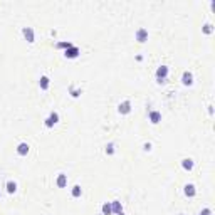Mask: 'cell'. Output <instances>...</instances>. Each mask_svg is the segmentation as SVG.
<instances>
[{"label": "cell", "instance_id": "cell-1", "mask_svg": "<svg viewBox=\"0 0 215 215\" xmlns=\"http://www.w3.org/2000/svg\"><path fill=\"white\" fill-rule=\"evenodd\" d=\"M166 76H168V67H166V66H160L158 69H156V79L161 82Z\"/></svg>", "mask_w": 215, "mask_h": 215}, {"label": "cell", "instance_id": "cell-2", "mask_svg": "<svg viewBox=\"0 0 215 215\" xmlns=\"http://www.w3.org/2000/svg\"><path fill=\"white\" fill-rule=\"evenodd\" d=\"M136 41L138 42L148 41V30H146V29H138V32H136Z\"/></svg>", "mask_w": 215, "mask_h": 215}, {"label": "cell", "instance_id": "cell-3", "mask_svg": "<svg viewBox=\"0 0 215 215\" xmlns=\"http://www.w3.org/2000/svg\"><path fill=\"white\" fill-rule=\"evenodd\" d=\"M57 121H59V114H57V113H51V116L45 119V126H47V128H52L54 124L57 123Z\"/></svg>", "mask_w": 215, "mask_h": 215}, {"label": "cell", "instance_id": "cell-4", "mask_svg": "<svg viewBox=\"0 0 215 215\" xmlns=\"http://www.w3.org/2000/svg\"><path fill=\"white\" fill-rule=\"evenodd\" d=\"M79 56V49L76 47V45H71L69 49H66V57H71V59H74V57Z\"/></svg>", "mask_w": 215, "mask_h": 215}, {"label": "cell", "instance_id": "cell-5", "mask_svg": "<svg viewBox=\"0 0 215 215\" xmlns=\"http://www.w3.org/2000/svg\"><path fill=\"white\" fill-rule=\"evenodd\" d=\"M118 111H119L121 114H128L131 111V103L130 101H124V103H121L119 108H118Z\"/></svg>", "mask_w": 215, "mask_h": 215}, {"label": "cell", "instance_id": "cell-6", "mask_svg": "<svg viewBox=\"0 0 215 215\" xmlns=\"http://www.w3.org/2000/svg\"><path fill=\"white\" fill-rule=\"evenodd\" d=\"M150 121L153 124H158L161 121V113H158V111H150Z\"/></svg>", "mask_w": 215, "mask_h": 215}, {"label": "cell", "instance_id": "cell-7", "mask_svg": "<svg viewBox=\"0 0 215 215\" xmlns=\"http://www.w3.org/2000/svg\"><path fill=\"white\" fill-rule=\"evenodd\" d=\"M66 185H67V175L61 173L59 177H57V187H59V188H64Z\"/></svg>", "mask_w": 215, "mask_h": 215}, {"label": "cell", "instance_id": "cell-8", "mask_svg": "<svg viewBox=\"0 0 215 215\" xmlns=\"http://www.w3.org/2000/svg\"><path fill=\"white\" fill-rule=\"evenodd\" d=\"M182 82H183L185 86H190V84H192V82H193V76H192V72H183Z\"/></svg>", "mask_w": 215, "mask_h": 215}, {"label": "cell", "instance_id": "cell-9", "mask_svg": "<svg viewBox=\"0 0 215 215\" xmlns=\"http://www.w3.org/2000/svg\"><path fill=\"white\" fill-rule=\"evenodd\" d=\"M17 153H19V155H27L29 153V145L27 143H20V145L17 146Z\"/></svg>", "mask_w": 215, "mask_h": 215}, {"label": "cell", "instance_id": "cell-10", "mask_svg": "<svg viewBox=\"0 0 215 215\" xmlns=\"http://www.w3.org/2000/svg\"><path fill=\"white\" fill-rule=\"evenodd\" d=\"M24 35H25V39H27L29 42H34V30H32L30 27L24 29Z\"/></svg>", "mask_w": 215, "mask_h": 215}, {"label": "cell", "instance_id": "cell-11", "mask_svg": "<svg viewBox=\"0 0 215 215\" xmlns=\"http://www.w3.org/2000/svg\"><path fill=\"white\" fill-rule=\"evenodd\" d=\"M111 209H113V212H114V213L123 212V205H121V202H118V200H114V202L111 203Z\"/></svg>", "mask_w": 215, "mask_h": 215}, {"label": "cell", "instance_id": "cell-12", "mask_svg": "<svg viewBox=\"0 0 215 215\" xmlns=\"http://www.w3.org/2000/svg\"><path fill=\"white\" fill-rule=\"evenodd\" d=\"M185 195L187 197H195V187H193L192 183L185 185Z\"/></svg>", "mask_w": 215, "mask_h": 215}, {"label": "cell", "instance_id": "cell-13", "mask_svg": "<svg viewBox=\"0 0 215 215\" xmlns=\"http://www.w3.org/2000/svg\"><path fill=\"white\" fill-rule=\"evenodd\" d=\"M182 166H183L185 170H192V168H193V160H190V158H185L183 161H182Z\"/></svg>", "mask_w": 215, "mask_h": 215}, {"label": "cell", "instance_id": "cell-14", "mask_svg": "<svg viewBox=\"0 0 215 215\" xmlns=\"http://www.w3.org/2000/svg\"><path fill=\"white\" fill-rule=\"evenodd\" d=\"M39 84H41V88L45 91V89L49 88V77H47V76H42V77H41V81H39Z\"/></svg>", "mask_w": 215, "mask_h": 215}, {"label": "cell", "instance_id": "cell-15", "mask_svg": "<svg viewBox=\"0 0 215 215\" xmlns=\"http://www.w3.org/2000/svg\"><path fill=\"white\" fill-rule=\"evenodd\" d=\"M101 210H103V215H111V213H113V209H111V203H104Z\"/></svg>", "mask_w": 215, "mask_h": 215}, {"label": "cell", "instance_id": "cell-16", "mask_svg": "<svg viewBox=\"0 0 215 215\" xmlns=\"http://www.w3.org/2000/svg\"><path fill=\"white\" fill-rule=\"evenodd\" d=\"M15 190H17V183H15V182H9V183H7V192H9V193H15Z\"/></svg>", "mask_w": 215, "mask_h": 215}, {"label": "cell", "instance_id": "cell-17", "mask_svg": "<svg viewBox=\"0 0 215 215\" xmlns=\"http://www.w3.org/2000/svg\"><path fill=\"white\" fill-rule=\"evenodd\" d=\"M81 193H82V190L79 185H76V187L72 188V197H81Z\"/></svg>", "mask_w": 215, "mask_h": 215}, {"label": "cell", "instance_id": "cell-18", "mask_svg": "<svg viewBox=\"0 0 215 215\" xmlns=\"http://www.w3.org/2000/svg\"><path fill=\"white\" fill-rule=\"evenodd\" d=\"M212 30H213V29H212V24H205V25H203V32H205V34H210Z\"/></svg>", "mask_w": 215, "mask_h": 215}, {"label": "cell", "instance_id": "cell-19", "mask_svg": "<svg viewBox=\"0 0 215 215\" xmlns=\"http://www.w3.org/2000/svg\"><path fill=\"white\" fill-rule=\"evenodd\" d=\"M106 153H109V155H111V153H114V145H113V143H109V145L106 146Z\"/></svg>", "mask_w": 215, "mask_h": 215}, {"label": "cell", "instance_id": "cell-20", "mask_svg": "<svg viewBox=\"0 0 215 215\" xmlns=\"http://www.w3.org/2000/svg\"><path fill=\"white\" fill-rule=\"evenodd\" d=\"M57 45H59V47H66V49H69L72 44H71V42H61V44H57Z\"/></svg>", "mask_w": 215, "mask_h": 215}, {"label": "cell", "instance_id": "cell-21", "mask_svg": "<svg viewBox=\"0 0 215 215\" xmlns=\"http://www.w3.org/2000/svg\"><path fill=\"white\" fill-rule=\"evenodd\" d=\"M200 215H212V212H210V209H203L202 212H200Z\"/></svg>", "mask_w": 215, "mask_h": 215}, {"label": "cell", "instance_id": "cell-22", "mask_svg": "<svg viewBox=\"0 0 215 215\" xmlns=\"http://www.w3.org/2000/svg\"><path fill=\"white\" fill-rule=\"evenodd\" d=\"M79 94H81V91H77V89H72V96H74V98H77Z\"/></svg>", "mask_w": 215, "mask_h": 215}, {"label": "cell", "instance_id": "cell-23", "mask_svg": "<svg viewBox=\"0 0 215 215\" xmlns=\"http://www.w3.org/2000/svg\"><path fill=\"white\" fill-rule=\"evenodd\" d=\"M118 215H124V213H123V212H119V213H118Z\"/></svg>", "mask_w": 215, "mask_h": 215}, {"label": "cell", "instance_id": "cell-24", "mask_svg": "<svg viewBox=\"0 0 215 215\" xmlns=\"http://www.w3.org/2000/svg\"><path fill=\"white\" fill-rule=\"evenodd\" d=\"M180 215H182V213H180Z\"/></svg>", "mask_w": 215, "mask_h": 215}]
</instances>
